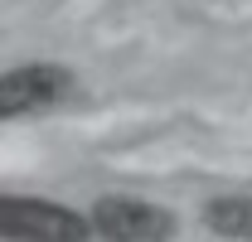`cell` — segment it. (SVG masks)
<instances>
[{
    "label": "cell",
    "instance_id": "1",
    "mask_svg": "<svg viewBox=\"0 0 252 242\" xmlns=\"http://www.w3.org/2000/svg\"><path fill=\"white\" fill-rule=\"evenodd\" d=\"M0 242H93V223L54 199L0 194Z\"/></svg>",
    "mask_w": 252,
    "mask_h": 242
},
{
    "label": "cell",
    "instance_id": "2",
    "mask_svg": "<svg viewBox=\"0 0 252 242\" xmlns=\"http://www.w3.org/2000/svg\"><path fill=\"white\" fill-rule=\"evenodd\" d=\"M93 238L97 242H170L175 238V213L165 204H151V199H131V194H107L97 199L93 213Z\"/></svg>",
    "mask_w": 252,
    "mask_h": 242
},
{
    "label": "cell",
    "instance_id": "3",
    "mask_svg": "<svg viewBox=\"0 0 252 242\" xmlns=\"http://www.w3.org/2000/svg\"><path fill=\"white\" fill-rule=\"evenodd\" d=\"M73 92V73L63 63H20L0 73V121H25L54 112Z\"/></svg>",
    "mask_w": 252,
    "mask_h": 242
},
{
    "label": "cell",
    "instance_id": "4",
    "mask_svg": "<svg viewBox=\"0 0 252 242\" xmlns=\"http://www.w3.org/2000/svg\"><path fill=\"white\" fill-rule=\"evenodd\" d=\"M204 228L214 238H233V242H252V194H223L204 204Z\"/></svg>",
    "mask_w": 252,
    "mask_h": 242
}]
</instances>
